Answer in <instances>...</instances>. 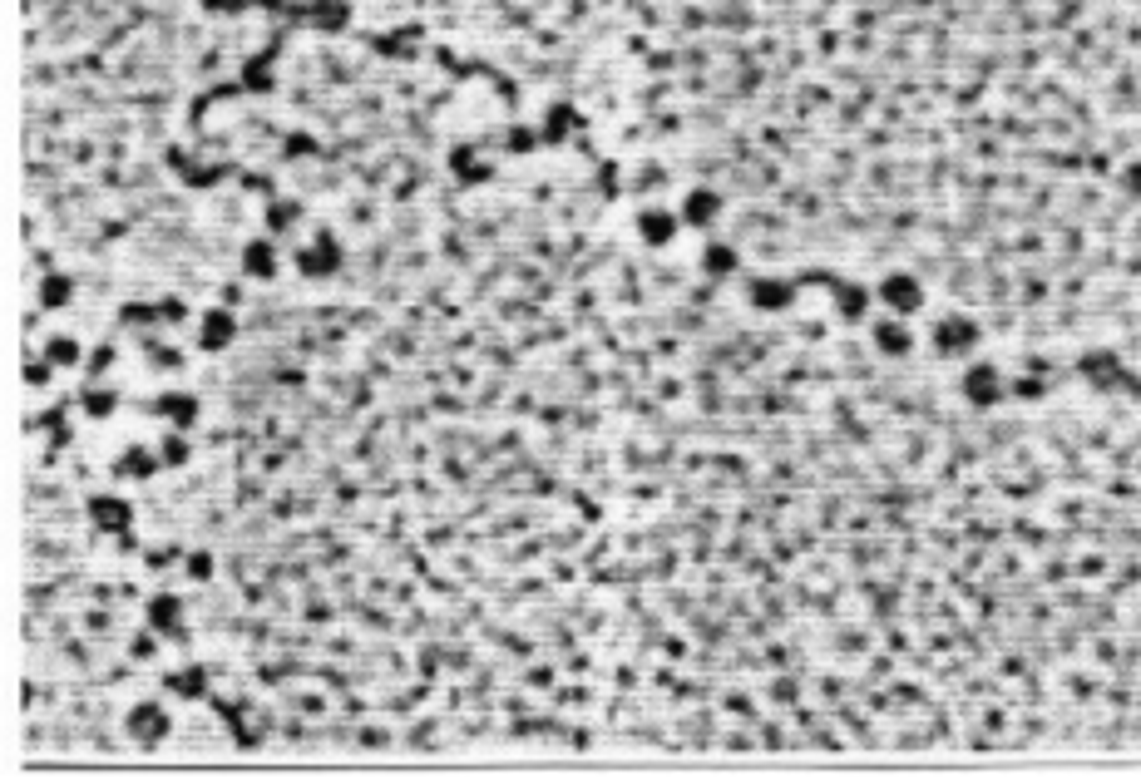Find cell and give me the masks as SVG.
Returning <instances> with one entry per match:
<instances>
[{
  "mask_svg": "<svg viewBox=\"0 0 1141 780\" xmlns=\"http://www.w3.org/2000/svg\"><path fill=\"white\" fill-rule=\"evenodd\" d=\"M124 731H129V741H134V746L154 751V746H163V741H168V731H173V716L163 711V702H134L129 711H124Z\"/></svg>",
  "mask_w": 1141,
  "mask_h": 780,
  "instance_id": "1",
  "label": "cell"
},
{
  "mask_svg": "<svg viewBox=\"0 0 1141 780\" xmlns=\"http://www.w3.org/2000/svg\"><path fill=\"white\" fill-rule=\"evenodd\" d=\"M233 341H238V316L228 312V307H208V312L198 316V351L218 356V351H228Z\"/></svg>",
  "mask_w": 1141,
  "mask_h": 780,
  "instance_id": "2",
  "label": "cell"
},
{
  "mask_svg": "<svg viewBox=\"0 0 1141 780\" xmlns=\"http://www.w3.org/2000/svg\"><path fill=\"white\" fill-rule=\"evenodd\" d=\"M341 267V242L331 233H317L302 252H297V272L302 277H312V282H322V277H331Z\"/></svg>",
  "mask_w": 1141,
  "mask_h": 780,
  "instance_id": "3",
  "label": "cell"
},
{
  "mask_svg": "<svg viewBox=\"0 0 1141 780\" xmlns=\"http://www.w3.org/2000/svg\"><path fill=\"white\" fill-rule=\"evenodd\" d=\"M238 267H243L247 282H272V277L282 272L277 242H272V237H247L243 252H238Z\"/></svg>",
  "mask_w": 1141,
  "mask_h": 780,
  "instance_id": "4",
  "label": "cell"
},
{
  "mask_svg": "<svg viewBox=\"0 0 1141 780\" xmlns=\"http://www.w3.org/2000/svg\"><path fill=\"white\" fill-rule=\"evenodd\" d=\"M84 509H89V524H94L99 534H129V524H134V509H129V499H119V494H94Z\"/></svg>",
  "mask_w": 1141,
  "mask_h": 780,
  "instance_id": "5",
  "label": "cell"
},
{
  "mask_svg": "<svg viewBox=\"0 0 1141 780\" xmlns=\"http://www.w3.org/2000/svg\"><path fill=\"white\" fill-rule=\"evenodd\" d=\"M880 297L890 302V312L895 316H914L919 307H924V287H919V277H909V272H890V277L880 282Z\"/></svg>",
  "mask_w": 1141,
  "mask_h": 780,
  "instance_id": "6",
  "label": "cell"
},
{
  "mask_svg": "<svg viewBox=\"0 0 1141 780\" xmlns=\"http://www.w3.org/2000/svg\"><path fill=\"white\" fill-rule=\"evenodd\" d=\"M149 415L168 420L173 430H193V420H198V395H193V390H163L159 400L149 405Z\"/></svg>",
  "mask_w": 1141,
  "mask_h": 780,
  "instance_id": "7",
  "label": "cell"
},
{
  "mask_svg": "<svg viewBox=\"0 0 1141 780\" xmlns=\"http://www.w3.org/2000/svg\"><path fill=\"white\" fill-rule=\"evenodd\" d=\"M974 341H978V326L969 321V316H944V321L934 326V346H939V356H964Z\"/></svg>",
  "mask_w": 1141,
  "mask_h": 780,
  "instance_id": "8",
  "label": "cell"
},
{
  "mask_svg": "<svg viewBox=\"0 0 1141 780\" xmlns=\"http://www.w3.org/2000/svg\"><path fill=\"white\" fill-rule=\"evenodd\" d=\"M149 627L163 632V637H173V642H183L188 637L183 632V598L178 593H154L149 598Z\"/></svg>",
  "mask_w": 1141,
  "mask_h": 780,
  "instance_id": "9",
  "label": "cell"
},
{
  "mask_svg": "<svg viewBox=\"0 0 1141 780\" xmlns=\"http://www.w3.org/2000/svg\"><path fill=\"white\" fill-rule=\"evenodd\" d=\"M573 129H583V119H578V109L573 104H549L544 109V119H539V139L549 144V149H559V144H569V134Z\"/></svg>",
  "mask_w": 1141,
  "mask_h": 780,
  "instance_id": "10",
  "label": "cell"
},
{
  "mask_svg": "<svg viewBox=\"0 0 1141 780\" xmlns=\"http://www.w3.org/2000/svg\"><path fill=\"white\" fill-rule=\"evenodd\" d=\"M297 20H307L312 30L336 35V30H346V25H351V0H312V5H302V10H297Z\"/></svg>",
  "mask_w": 1141,
  "mask_h": 780,
  "instance_id": "11",
  "label": "cell"
},
{
  "mask_svg": "<svg viewBox=\"0 0 1141 780\" xmlns=\"http://www.w3.org/2000/svg\"><path fill=\"white\" fill-rule=\"evenodd\" d=\"M677 228H682V218H677V213H667V208H643V213H638V237H643L648 247H667V242H677Z\"/></svg>",
  "mask_w": 1141,
  "mask_h": 780,
  "instance_id": "12",
  "label": "cell"
},
{
  "mask_svg": "<svg viewBox=\"0 0 1141 780\" xmlns=\"http://www.w3.org/2000/svg\"><path fill=\"white\" fill-rule=\"evenodd\" d=\"M163 469V455L154 450V445H129L119 460H114V474L119 479H149V474H159Z\"/></svg>",
  "mask_w": 1141,
  "mask_h": 780,
  "instance_id": "13",
  "label": "cell"
},
{
  "mask_svg": "<svg viewBox=\"0 0 1141 780\" xmlns=\"http://www.w3.org/2000/svg\"><path fill=\"white\" fill-rule=\"evenodd\" d=\"M722 218V198L712 193V188H692L687 198H682V223H692V228H712Z\"/></svg>",
  "mask_w": 1141,
  "mask_h": 780,
  "instance_id": "14",
  "label": "cell"
},
{
  "mask_svg": "<svg viewBox=\"0 0 1141 780\" xmlns=\"http://www.w3.org/2000/svg\"><path fill=\"white\" fill-rule=\"evenodd\" d=\"M35 302H40V312L70 307V302H75V277H70V272H45L40 287H35Z\"/></svg>",
  "mask_w": 1141,
  "mask_h": 780,
  "instance_id": "15",
  "label": "cell"
},
{
  "mask_svg": "<svg viewBox=\"0 0 1141 780\" xmlns=\"http://www.w3.org/2000/svg\"><path fill=\"white\" fill-rule=\"evenodd\" d=\"M964 395H969V405H998V400H1003L998 371H993V366H969V371H964Z\"/></svg>",
  "mask_w": 1141,
  "mask_h": 780,
  "instance_id": "16",
  "label": "cell"
},
{
  "mask_svg": "<svg viewBox=\"0 0 1141 780\" xmlns=\"http://www.w3.org/2000/svg\"><path fill=\"white\" fill-rule=\"evenodd\" d=\"M163 687L178 697V702H203L208 697V667H178L163 677Z\"/></svg>",
  "mask_w": 1141,
  "mask_h": 780,
  "instance_id": "17",
  "label": "cell"
},
{
  "mask_svg": "<svg viewBox=\"0 0 1141 780\" xmlns=\"http://www.w3.org/2000/svg\"><path fill=\"white\" fill-rule=\"evenodd\" d=\"M875 346H880V356H909V351H914V336H909L904 316L875 321Z\"/></svg>",
  "mask_w": 1141,
  "mask_h": 780,
  "instance_id": "18",
  "label": "cell"
},
{
  "mask_svg": "<svg viewBox=\"0 0 1141 780\" xmlns=\"http://www.w3.org/2000/svg\"><path fill=\"white\" fill-rule=\"evenodd\" d=\"M450 168H455L460 183H489V178H494V163H485L475 144H460V149L450 154Z\"/></svg>",
  "mask_w": 1141,
  "mask_h": 780,
  "instance_id": "19",
  "label": "cell"
},
{
  "mask_svg": "<svg viewBox=\"0 0 1141 780\" xmlns=\"http://www.w3.org/2000/svg\"><path fill=\"white\" fill-rule=\"evenodd\" d=\"M45 356L55 361V371H75V366H84L89 351H84L80 336H50V341H45Z\"/></svg>",
  "mask_w": 1141,
  "mask_h": 780,
  "instance_id": "20",
  "label": "cell"
},
{
  "mask_svg": "<svg viewBox=\"0 0 1141 780\" xmlns=\"http://www.w3.org/2000/svg\"><path fill=\"white\" fill-rule=\"evenodd\" d=\"M80 410L89 415V420H109V415L119 410V390H114V386H99V381H94V386L80 395Z\"/></svg>",
  "mask_w": 1141,
  "mask_h": 780,
  "instance_id": "21",
  "label": "cell"
},
{
  "mask_svg": "<svg viewBox=\"0 0 1141 780\" xmlns=\"http://www.w3.org/2000/svg\"><path fill=\"white\" fill-rule=\"evenodd\" d=\"M297 218H302V203L297 198H272L267 203V228H272V237H282Z\"/></svg>",
  "mask_w": 1141,
  "mask_h": 780,
  "instance_id": "22",
  "label": "cell"
},
{
  "mask_svg": "<svg viewBox=\"0 0 1141 780\" xmlns=\"http://www.w3.org/2000/svg\"><path fill=\"white\" fill-rule=\"evenodd\" d=\"M702 267H707V277H732L736 252L727 247V242H707V247H702Z\"/></svg>",
  "mask_w": 1141,
  "mask_h": 780,
  "instance_id": "23",
  "label": "cell"
},
{
  "mask_svg": "<svg viewBox=\"0 0 1141 780\" xmlns=\"http://www.w3.org/2000/svg\"><path fill=\"white\" fill-rule=\"evenodd\" d=\"M539 144H544V139H539V129H529V124H509V134H504V149H509L514 158H529Z\"/></svg>",
  "mask_w": 1141,
  "mask_h": 780,
  "instance_id": "24",
  "label": "cell"
},
{
  "mask_svg": "<svg viewBox=\"0 0 1141 780\" xmlns=\"http://www.w3.org/2000/svg\"><path fill=\"white\" fill-rule=\"evenodd\" d=\"M159 455H163V469H178V465H188V460H193V445L183 440V430H168V435H163V445H159Z\"/></svg>",
  "mask_w": 1141,
  "mask_h": 780,
  "instance_id": "25",
  "label": "cell"
},
{
  "mask_svg": "<svg viewBox=\"0 0 1141 780\" xmlns=\"http://www.w3.org/2000/svg\"><path fill=\"white\" fill-rule=\"evenodd\" d=\"M119 321L144 331V326H159L163 312H159V302H124V307H119Z\"/></svg>",
  "mask_w": 1141,
  "mask_h": 780,
  "instance_id": "26",
  "label": "cell"
},
{
  "mask_svg": "<svg viewBox=\"0 0 1141 780\" xmlns=\"http://www.w3.org/2000/svg\"><path fill=\"white\" fill-rule=\"evenodd\" d=\"M144 351H149V366H159V371H183V361H188L178 346H168V341H154V336L144 341Z\"/></svg>",
  "mask_w": 1141,
  "mask_h": 780,
  "instance_id": "27",
  "label": "cell"
},
{
  "mask_svg": "<svg viewBox=\"0 0 1141 780\" xmlns=\"http://www.w3.org/2000/svg\"><path fill=\"white\" fill-rule=\"evenodd\" d=\"M415 40H420V30H396V35H381L376 50H381V55H401V60H410V55L420 50Z\"/></svg>",
  "mask_w": 1141,
  "mask_h": 780,
  "instance_id": "28",
  "label": "cell"
},
{
  "mask_svg": "<svg viewBox=\"0 0 1141 780\" xmlns=\"http://www.w3.org/2000/svg\"><path fill=\"white\" fill-rule=\"evenodd\" d=\"M243 84L252 89V94H272V84H277V75L267 70V60H247V70H243Z\"/></svg>",
  "mask_w": 1141,
  "mask_h": 780,
  "instance_id": "29",
  "label": "cell"
},
{
  "mask_svg": "<svg viewBox=\"0 0 1141 780\" xmlns=\"http://www.w3.org/2000/svg\"><path fill=\"white\" fill-rule=\"evenodd\" d=\"M114 361H119V346H114V341H104V346H94V351H89V361H84V371H89V381H99V376H104V371H109V366H114Z\"/></svg>",
  "mask_w": 1141,
  "mask_h": 780,
  "instance_id": "30",
  "label": "cell"
},
{
  "mask_svg": "<svg viewBox=\"0 0 1141 780\" xmlns=\"http://www.w3.org/2000/svg\"><path fill=\"white\" fill-rule=\"evenodd\" d=\"M183 568H188V578H193V583H208V578L218 573V563H213V553H208V548H193V553L183 558Z\"/></svg>",
  "mask_w": 1141,
  "mask_h": 780,
  "instance_id": "31",
  "label": "cell"
},
{
  "mask_svg": "<svg viewBox=\"0 0 1141 780\" xmlns=\"http://www.w3.org/2000/svg\"><path fill=\"white\" fill-rule=\"evenodd\" d=\"M317 149H322V144H317L307 129H297V134H287V144H282V158H292V163H297V158H312Z\"/></svg>",
  "mask_w": 1141,
  "mask_h": 780,
  "instance_id": "32",
  "label": "cell"
},
{
  "mask_svg": "<svg viewBox=\"0 0 1141 780\" xmlns=\"http://www.w3.org/2000/svg\"><path fill=\"white\" fill-rule=\"evenodd\" d=\"M50 376H55V361H50L45 351L25 361V381H30V386H50Z\"/></svg>",
  "mask_w": 1141,
  "mask_h": 780,
  "instance_id": "33",
  "label": "cell"
},
{
  "mask_svg": "<svg viewBox=\"0 0 1141 780\" xmlns=\"http://www.w3.org/2000/svg\"><path fill=\"white\" fill-rule=\"evenodd\" d=\"M159 312H163V326H178V321H188V307H183L178 297H163Z\"/></svg>",
  "mask_w": 1141,
  "mask_h": 780,
  "instance_id": "34",
  "label": "cell"
},
{
  "mask_svg": "<svg viewBox=\"0 0 1141 780\" xmlns=\"http://www.w3.org/2000/svg\"><path fill=\"white\" fill-rule=\"evenodd\" d=\"M129 652H134V657H154V652H159V642H154L149 632H139V637L129 642Z\"/></svg>",
  "mask_w": 1141,
  "mask_h": 780,
  "instance_id": "35",
  "label": "cell"
},
{
  "mask_svg": "<svg viewBox=\"0 0 1141 780\" xmlns=\"http://www.w3.org/2000/svg\"><path fill=\"white\" fill-rule=\"evenodd\" d=\"M173 553H178V548H149V553H144V563H149V568H168V563H173Z\"/></svg>",
  "mask_w": 1141,
  "mask_h": 780,
  "instance_id": "36",
  "label": "cell"
},
{
  "mask_svg": "<svg viewBox=\"0 0 1141 780\" xmlns=\"http://www.w3.org/2000/svg\"><path fill=\"white\" fill-rule=\"evenodd\" d=\"M203 10H213V15H218V10H228V0H203Z\"/></svg>",
  "mask_w": 1141,
  "mask_h": 780,
  "instance_id": "37",
  "label": "cell"
}]
</instances>
